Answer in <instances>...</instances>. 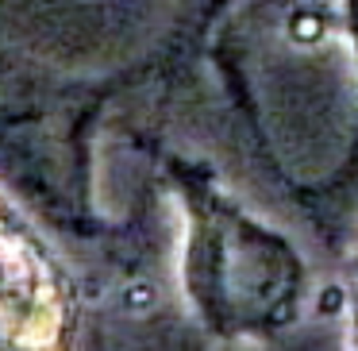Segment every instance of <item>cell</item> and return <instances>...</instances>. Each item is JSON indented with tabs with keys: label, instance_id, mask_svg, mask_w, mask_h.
<instances>
[{
	"label": "cell",
	"instance_id": "1",
	"mask_svg": "<svg viewBox=\"0 0 358 351\" xmlns=\"http://www.w3.org/2000/svg\"><path fill=\"white\" fill-rule=\"evenodd\" d=\"M73 301L35 228L0 193V351H66Z\"/></svg>",
	"mask_w": 358,
	"mask_h": 351
}]
</instances>
